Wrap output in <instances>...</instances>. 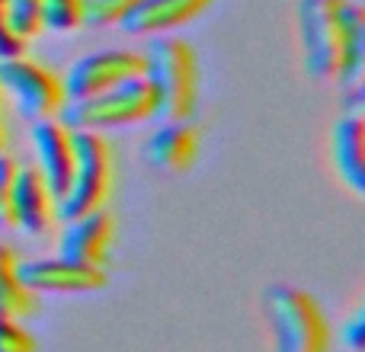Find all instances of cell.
<instances>
[{
    "instance_id": "6da1fadb",
    "label": "cell",
    "mask_w": 365,
    "mask_h": 352,
    "mask_svg": "<svg viewBox=\"0 0 365 352\" xmlns=\"http://www.w3.org/2000/svg\"><path fill=\"white\" fill-rule=\"evenodd\" d=\"M145 55V81L154 90V119L192 122L199 106V58L180 36H151Z\"/></svg>"
},
{
    "instance_id": "7a4b0ae2",
    "label": "cell",
    "mask_w": 365,
    "mask_h": 352,
    "mask_svg": "<svg viewBox=\"0 0 365 352\" xmlns=\"http://www.w3.org/2000/svg\"><path fill=\"white\" fill-rule=\"evenodd\" d=\"M263 314L272 327L276 352H330V323L321 301L295 285H269Z\"/></svg>"
},
{
    "instance_id": "3957f363",
    "label": "cell",
    "mask_w": 365,
    "mask_h": 352,
    "mask_svg": "<svg viewBox=\"0 0 365 352\" xmlns=\"http://www.w3.org/2000/svg\"><path fill=\"white\" fill-rule=\"evenodd\" d=\"M349 4L353 0H302L298 4L304 71L317 81H336L346 68Z\"/></svg>"
},
{
    "instance_id": "277c9868",
    "label": "cell",
    "mask_w": 365,
    "mask_h": 352,
    "mask_svg": "<svg viewBox=\"0 0 365 352\" xmlns=\"http://www.w3.org/2000/svg\"><path fill=\"white\" fill-rule=\"evenodd\" d=\"M113 147L103 138V132H74V173L55 205L58 221L106 208L113 195Z\"/></svg>"
},
{
    "instance_id": "5b68a950",
    "label": "cell",
    "mask_w": 365,
    "mask_h": 352,
    "mask_svg": "<svg viewBox=\"0 0 365 352\" xmlns=\"http://www.w3.org/2000/svg\"><path fill=\"white\" fill-rule=\"evenodd\" d=\"M58 119L74 132H109L122 125H138V122L154 119V90L141 77L122 81L90 100L68 103Z\"/></svg>"
},
{
    "instance_id": "8992f818",
    "label": "cell",
    "mask_w": 365,
    "mask_h": 352,
    "mask_svg": "<svg viewBox=\"0 0 365 352\" xmlns=\"http://www.w3.org/2000/svg\"><path fill=\"white\" fill-rule=\"evenodd\" d=\"M0 90L10 96L19 115L29 122L58 119L61 109L68 106L61 77L26 55L0 61Z\"/></svg>"
},
{
    "instance_id": "52a82bcc",
    "label": "cell",
    "mask_w": 365,
    "mask_h": 352,
    "mask_svg": "<svg viewBox=\"0 0 365 352\" xmlns=\"http://www.w3.org/2000/svg\"><path fill=\"white\" fill-rule=\"evenodd\" d=\"M145 74V55L132 48H100L90 55L77 58L68 71H64V96L68 103L90 100V96L103 93V90L115 87L122 81Z\"/></svg>"
},
{
    "instance_id": "ba28073f",
    "label": "cell",
    "mask_w": 365,
    "mask_h": 352,
    "mask_svg": "<svg viewBox=\"0 0 365 352\" xmlns=\"http://www.w3.org/2000/svg\"><path fill=\"white\" fill-rule=\"evenodd\" d=\"M16 276L32 295H83V291L106 289V269L83 266L64 257H38L19 259Z\"/></svg>"
},
{
    "instance_id": "9c48e42d",
    "label": "cell",
    "mask_w": 365,
    "mask_h": 352,
    "mask_svg": "<svg viewBox=\"0 0 365 352\" xmlns=\"http://www.w3.org/2000/svg\"><path fill=\"white\" fill-rule=\"evenodd\" d=\"M365 90L353 87L346 96L343 115L334 122L330 135V154L340 180L353 189L356 195H365V115H362Z\"/></svg>"
},
{
    "instance_id": "30bf717a",
    "label": "cell",
    "mask_w": 365,
    "mask_h": 352,
    "mask_svg": "<svg viewBox=\"0 0 365 352\" xmlns=\"http://www.w3.org/2000/svg\"><path fill=\"white\" fill-rule=\"evenodd\" d=\"M61 234H58V257L74 259L83 266H96V269H106L109 253L115 244V218L109 208L100 212L81 214V218L61 221Z\"/></svg>"
},
{
    "instance_id": "8fae6325",
    "label": "cell",
    "mask_w": 365,
    "mask_h": 352,
    "mask_svg": "<svg viewBox=\"0 0 365 352\" xmlns=\"http://www.w3.org/2000/svg\"><path fill=\"white\" fill-rule=\"evenodd\" d=\"M32 151H36L32 164L58 202L74 173V128H68L61 119L32 122Z\"/></svg>"
},
{
    "instance_id": "7c38bea8",
    "label": "cell",
    "mask_w": 365,
    "mask_h": 352,
    "mask_svg": "<svg viewBox=\"0 0 365 352\" xmlns=\"http://www.w3.org/2000/svg\"><path fill=\"white\" fill-rule=\"evenodd\" d=\"M55 195H51L48 182L42 180V173L36 170L32 160H19V173H16V186H13V218L16 227L26 234H48L55 227L58 214H55Z\"/></svg>"
},
{
    "instance_id": "4fadbf2b",
    "label": "cell",
    "mask_w": 365,
    "mask_h": 352,
    "mask_svg": "<svg viewBox=\"0 0 365 352\" xmlns=\"http://www.w3.org/2000/svg\"><path fill=\"white\" fill-rule=\"evenodd\" d=\"M212 4L215 0H138L119 26L128 36H170L199 19Z\"/></svg>"
},
{
    "instance_id": "5bb4252c",
    "label": "cell",
    "mask_w": 365,
    "mask_h": 352,
    "mask_svg": "<svg viewBox=\"0 0 365 352\" xmlns=\"http://www.w3.org/2000/svg\"><path fill=\"white\" fill-rule=\"evenodd\" d=\"M145 157L160 173H186L199 160V128L192 122H160L145 141Z\"/></svg>"
},
{
    "instance_id": "9a60e30c",
    "label": "cell",
    "mask_w": 365,
    "mask_h": 352,
    "mask_svg": "<svg viewBox=\"0 0 365 352\" xmlns=\"http://www.w3.org/2000/svg\"><path fill=\"white\" fill-rule=\"evenodd\" d=\"M16 266H19V253L0 240V314L26 321V317L38 314V295H32L19 282Z\"/></svg>"
},
{
    "instance_id": "2e32d148",
    "label": "cell",
    "mask_w": 365,
    "mask_h": 352,
    "mask_svg": "<svg viewBox=\"0 0 365 352\" xmlns=\"http://www.w3.org/2000/svg\"><path fill=\"white\" fill-rule=\"evenodd\" d=\"M362 77H365V10L359 4H349V51L340 81L346 83V90H353L362 87Z\"/></svg>"
},
{
    "instance_id": "e0dca14e",
    "label": "cell",
    "mask_w": 365,
    "mask_h": 352,
    "mask_svg": "<svg viewBox=\"0 0 365 352\" xmlns=\"http://www.w3.org/2000/svg\"><path fill=\"white\" fill-rule=\"evenodd\" d=\"M83 26L81 0H42V29L48 32H77Z\"/></svg>"
},
{
    "instance_id": "ac0fdd59",
    "label": "cell",
    "mask_w": 365,
    "mask_h": 352,
    "mask_svg": "<svg viewBox=\"0 0 365 352\" xmlns=\"http://www.w3.org/2000/svg\"><path fill=\"white\" fill-rule=\"evenodd\" d=\"M10 26L26 45L42 36V0H6Z\"/></svg>"
},
{
    "instance_id": "d6986e66",
    "label": "cell",
    "mask_w": 365,
    "mask_h": 352,
    "mask_svg": "<svg viewBox=\"0 0 365 352\" xmlns=\"http://www.w3.org/2000/svg\"><path fill=\"white\" fill-rule=\"evenodd\" d=\"M19 160L13 154H6V147L0 151V231H13L16 218H13V186H16Z\"/></svg>"
},
{
    "instance_id": "ffe728a7",
    "label": "cell",
    "mask_w": 365,
    "mask_h": 352,
    "mask_svg": "<svg viewBox=\"0 0 365 352\" xmlns=\"http://www.w3.org/2000/svg\"><path fill=\"white\" fill-rule=\"evenodd\" d=\"M83 23L90 26H119L138 0H81Z\"/></svg>"
},
{
    "instance_id": "44dd1931",
    "label": "cell",
    "mask_w": 365,
    "mask_h": 352,
    "mask_svg": "<svg viewBox=\"0 0 365 352\" xmlns=\"http://www.w3.org/2000/svg\"><path fill=\"white\" fill-rule=\"evenodd\" d=\"M0 352H38V343L16 317L0 314Z\"/></svg>"
},
{
    "instance_id": "7402d4cb",
    "label": "cell",
    "mask_w": 365,
    "mask_h": 352,
    "mask_svg": "<svg viewBox=\"0 0 365 352\" xmlns=\"http://www.w3.org/2000/svg\"><path fill=\"white\" fill-rule=\"evenodd\" d=\"M16 55H26V42L13 32L10 16H6V0H0V61Z\"/></svg>"
},
{
    "instance_id": "603a6c76",
    "label": "cell",
    "mask_w": 365,
    "mask_h": 352,
    "mask_svg": "<svg viewBox=\"0 0 365 352\" xmlns=\"http://www.w3.org/2000/svg\"><path fill=\"white\" fill-rule=\"evenodd\" d=\"M340 336H343V346H346L349 352L365 349V314H362V308L346 321V327H343Z\"/></svg>"
},
{
    "instance_id": "cb8c5ba5",
    "label": "cell",
    "mask_w": 365,
    "mask_h": 352,
    "mask_svg": "<svg viewBox=\"0 0 365 352\" xmlns=\"http://www.w3.org/2000/svg\"><path fill=\"white\" fill-rule=\"evenodd\" d=\"M6 147V125H4V90H0V151Z\"/></svg>"
}]
</instances>
